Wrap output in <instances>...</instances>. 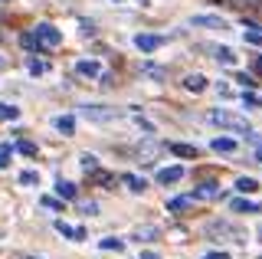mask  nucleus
<instances>
[{
  "instance_id": "obj_1",
  "label": "nucleus",
  "mask_w": 262,
  "mask_h": 259,
  "mask_svg": "<svg viewBox=\"0 0 262 259\" xmlns=\"http://www.w3.org/2000/svg\"><path fill=\"white\" fill-rule=\"evenodd\" d=\"M207 121L216 128H226V132H249V121L243 115H236V112H226V109H210Z\"/></svg>"
},
{
  "instance_id": "obj_2",
  "label": "nucleus",
  "mask_w": 262,
  "mask_h": 259,
  "mask_svg": "<svg viewBox=\"0 0 262 259\" xmlns=\"http://www.w3.org/2000/svg\"><path fill=\"white\" fill-rule=\"evenodd\" d=\"M207 236H216V240H229V243H246V230L239 226H233L229 220H210L207 226Z\"/></svg>"
},
{
  "instance_id": "obj_3",
  "label": "nucleus",
  "mask_w": 262,
  "mask_h": 259,
  "mask_svg": "<svg viewBox=\"0 0 262 259\" xmlns=\"http://www.w3.org/2000/svg\"><path fill=\"white\" fill-rule=\"evenodd\" d=\"M85 121H98V125H105V121H115L118 118V112L108 109V105H82V112H79Z\"/></svg>"
},
{
  "instance_id": "obj_4",
  "label": "nucleus",
  "mask_w": 262,
  "mask_h": 259,
  "mask_svg": "<svg viewBox=\"0 0 262 259\" xmlns=\"http://www.w3.org/2000/svg\"><path fill=\"white\" fill-rule=\"evenodd\" d=\"M190 27H196V30H229V23L223 20V17H213V13H196V17H190Z\"/></svg>"
},
{
  "instance_id": "obj_5",
  "label": "nucleus",
  "mask_w": 262,
  "mask_h": 259,
  "mask_svg": "<svg viewBox=\"0 0 262 259\" xmlns=\"http://www.w3.org/2000/svg\"><path fill=\"white\" fill-rule=\"evenodd\" d=\"M33 30H36L39 36H43V43L49 46V50H53V46H62V33H59V30L53 27V23H36Z\"/></svg>"
},
{
  "instance_id": "obj_6",
  "label": "nucleus",
  "mask_w": 262,
  "mask_h": 259,
  "mask_svg": "<svg viewBox=\"0 0 262 259\" xmlns=\"http://www.w3.org/2000/svg\"><path fill=\"white\" fill-rule=\"evenodd\" d=\"M135 46L141 53H154V50H161L164 46V36H154V33H138L135 36Z\"/></svg>"
},
{
  "instance_id": "obj_7",
  "label": "nucleus",
  "mask_w": 262,
  "mask_h": 259,
  "mask_svg": "<svg viewBox=\"0 0 262 259\" xmlns=\"http://www.w3.org/2000/svg\"><path fill=\"white\" fill-rule=\"evenodd\" d=\"M76 72H79V76H85V79H105V72H102V66H98L95 59H79L76 62Z\"/></svg>"
},
{
  "instance_id": "obj_8",
  "label": "nucleus",
  "mask_w": 262,
  "mask_h": 259,
  "mask_svg": "<svg viewBox=\"0 0 262 259\" xmlns=\"http://www.w3.org/2000/svg\"><path fill=\"white\" fill-rule=\"evenodd\" d=\"M184 167L180 164H170V167H161L158 171V184H177V181H184Z\"/></svg>"
},
{
  "instance_id": "obj_9",
  "label": "nucleus",
  "mask_w": 262,
  "mask_h": 259,
  "mask_svg": "<svg viewBox=\"0 0 262 259\" xmlns=\"http://www.w3.org/2000/svg\"><path fill=\"white\" fill-rule=\"evenodd\" d=\"M210 148L216 151V155H233L239 144H236V138H229V135H216V138L210 141Z\"/></svg>"
},
{
  "instance_id": "obj_10",
  "label": "nucleus",
  "mask_w": 262,
  "mask_h": 259,
  "mask_svg": "<svg viewBox=\"0 0 262 259\" xmlns=\"http://www.w3.org/2000/svg\"><path fill=\"white\" fill-rule=\"evenodd\" d=\"M56 226V233H59V236H69V240H85V230H82V226H72V223H66V220H56L53 223Z\"/></svg>"
},
{
  "instance_id": "obj_11",
  "label": "nucleus",
  "mask_w": 262,
  "mask_h": 259,
  "mask_svg": "<svg viewBox=\"0 0 262 259\" xmlns=\"http://www.w3.org/2000/svg\"><path fill=\"white\" fill-rule=\"evenodd\" d=\"M20 43H23V46H27V50H30V53H43V50H46V43H43V36H39V33H36V30H30V33H23V36H20Z\"/></svg>"
},
{
  "instance_id": "obj_12",
  "label": "nucleus",
  "mask_w": 262,
  "mask_h": 259,
  "mask_svg": "<svg viewBox=\"0 0 262 259\" xmlns=\"http://www.w3.org/2000/svg\"><path fill=\"white\" fill-rule=\"evenodd\" d=\"M56 197H59V200H79L76 184H72V181H62V177H59V181H56Z\"/></svg>"
},
{
  "instance_id": "obj_13",
  "label": "nucleus",
  "mask_w": 262,
  "mask_h": 259,
  "mask_svg": "<svg viewBox=\"0 0 262 259\" xmlns=\"http://www.w3.org/2000/svg\"><path fill=\"white\" fill-rule=\"evenodd\" d=\"M229 210H236V213H262V204H256V200H246V197H236L233 204H229Z\"/></svg>"
},
{
  "instance_id": "obj_14",
  "label": "nucleus",
  "mask_w": 262,
  "mask_h": 259,
  "mask_svg": "<svg viewBox=\"0 0 262 259\" xmlns=\"http://www.w3.org/2000/svg\"><path fill=\"white\" fill-rule=\"evenodd\" d=\"M118 181L125 184V187H128L131 193H141V190L147 187V181H144V177H138V174H131V171H125V174L118 177Z\"/></svg>"
},
{
  "instance_id": "obj_15",
  "label": "nucleus",
  "mask_w": 262,
  "mask_h": 259,
  "mask_svg": "<svg viewBox=\"0 0 262 259\" xmlns=\"http://www.w3.org/2000/svg\"><path fill=\"white\" fill-rule=\"evenodd\" d=\"M220 193H223V187H220V184H200V187L193 190V197H196V200H216Z\"/></svg>"
},
{
  "instance_id": "obj_16",
  "label": "nucleus",
  "mask_w": 262,
  "mask_h": 259,
  "mask_svg": "<svg viewBox=\"0 0 262 259\" xmlns=\"http://www.w3.org/2000/svg\"><path fill=\"white\" fill-rule=\"evenodd\" d=\"M53 128L59 135H76V118H72V115H56L53 118Z\"/></svg>"
},
{
  "instance_id": "obj_17",
  "label": "nucleus",
  "mask_w": 262,
  "mask_h": 259,
  "mask_svg": "<svg viewBox=\"0 0 262 259\" xmlns=\"http://www.w3.org/2000/svg\"><path fill=\"white\" fill-rule=\"evenodd\" d=\"M184 89H187V92H203V89H207V76H200V72L184 76Z\"/></svg>"
},
{
  "instance_id": "obj_18",
  "label": "nucleus",
  "mask_w": 262,
  "mask_h": 259,
  "mask_svg": "<svg viewBox=\"0 0 262 259\" xmlns=\"http://www.w3.org/2000/svg\"><path fill=\"white\" fill-rule=\"evenodd\" d=\"M98 249H105V253H125V240L105 236V240H98Z\"/></svg>"
},
{
  "instance_id": "obj_19",
  "label": "nucleus",
  "mask_w": 262,
  "mask_h": 259,
  "mask_svg": "<svg viewBox=\"0 0 262 259\" xmlns=\"http://www.w3.org/2000/svg\"><path fill=\"white\" fill-rule=\"evenodd\" d=\"M193 193H190V197H174V200H167V213H180V210H190L193 207Z\"/></svg>"
},
{
  "instance_id": "obj_20",
  "label": "nucleus",
  "mask_w": 262,
  "mask_h": 259,
  "mask_svg": "<svg viewBox=\"0 0 262 259\" xmlns=\"http://www.w3.org/2000/svg\"><path fill=\"white\" fill-rule=\"evenodd\" d=\"M170 155H177V158H196L200 151H196L193 144H180V141H174V144H170Z\"/></svg>"
},
{
  "instance_id": "obj_21",
  "label": "nucleus",
  "mask_w": 262,
  "mask_h": 259,
  "mask_svg": "<svg viewBox=\"0 0 262 259\" xmlns=\"http://www.w3.org/2000/svg\"><path fill=\"white\" fill-rule=\"evenodd\" d=\"M236 190H239L243 197H246V193H256L259 190V181H256V177H239V181H236Z\"/></svg>"
},
{
  "instance_id": "obj_22",
  "label": "nucleus",
  "mask_w": 262,
  "mask_h": 259,
  "mask_svg": "<svg viewBox=\"0 0 262 259\" xmlns=\"http://www.w3.org/2000/svg\"><path fill=\"white\" fill-rule=\"evenodd\" d=\"M20 118V109L13 102H0V121H16Z\"/></svg>"
},
{
  "instance_id": "obj_23",
  "label": "nucleus",
  "mask_w": 262,
  "mask_h": 259,
  "mask_svg": "<svg viewBox=\"0 0 262 259\" xmlns=\"http://www.w3.org/2000/svg\"><path fill=\"white\" fill-rule=\"evenodd\" d=\"M213 56H216L223 66H233V62H236V53L229 50V46H216V50H213Z\"/></svg>"
},
{
  "instance_id": "obj_24",
  "label": "nucleus",
  "mask_w": 262,
  "mask_h": 259,
  "mask_svg": "<svg viewBox=\"0 0 262 259\" xmlns=\"http://www.w3.org/2000/svg\"><path fill=\"white\" fill-rule=\"evenodd\" d=\"M46 69H49V66H46L43 59H33V56H27V72H30V76H43Z\"/></svg>"
},
{
  "instance_id": "obj_25",
  "label": "nucleus",
  "mask_w": 262,
  "mask_h": 259,
  "mask_svg": "<svg viewBox=\"0 0 262 259\" xmlns=\"http://www.w3.org/2000/svg\"><path fill=\"white\" fill-rule=\"evenodd\" d=\"M13 148H16V151H20V155H27V158H36V155H39V148H36V144H33V141H23V138H20V141H16V144H13Z\"/></svg>"
},
{
  "instance_id": "obj_26",
  "label": "nucleus",
  "mask_w": 262,
  "mask_h": 259,
  "mask_svg": "<svg viewBox=\"0 0 262 259\" xmlns=\"http://www.w3.org/2000/svg\"><path fill=\"white\" fill-rule=\"evenodd\" d=\"M79 164H82V171H85V174H95V171H98V158H95V155H82Z\"/></svg>"
},
{
  "instance_id": "obj_27",
  "label": "nucleus",
  "mask_w": 262,
  "mask_h": 259,
  "mask_svg": "<svg viewBox=\"0 0 262 259\" xmlns=\"http://www.w3.org/2000/svg\"><path fill=\"white\" fill-rule=\"evenodd\" d=\"M20 184H27V187H39V171H20V177H16Z\"/></svg>"
},
{
  "instance_id": "obj_28",
  "label": "nucleus",
  "mask_w": 262,
  "mask_h": 259,
  "mask_svg": "<svg viewBox=\"0 0 262 259\" xmlns=\"http://www.w3.org/2000/svg\"><path fill=\"white\" fill-rule=\"evenodd\" d=\"M243 39H246L249 46H259V50H262V33H259V30L246 27V30H243Z\"/></svg>"
},
{
  "instance_id": "obj_29",
  "label": "nucleus",
  "mask_w": 262,
  "mask_h": 259,
  "mask_svg": "<svg viewBox=\"0 0 262 259\" xmlns=\"http://www.w3.org/2000/svg\"><path fill=\"white\" fill-rule=\"evenodd\" d=\"M13 151H16V148H10V144H0V171H4V167H10Z\"/></svg>"
},
{
  "instance_id": "obj_30",
  "label": "nucleus",
  "mask_w": 262,
  "mask_h": 259,
  "mask_svg": "<svg viewBox=\"0 0 262 259\" xmlns=\"http://www.w3.org/2000/svg\"><path fill=\"white\" fill-rule=\"evenodd\" d=\"M243 102L252 105V109H262V95H256L252 89H246V92H243Z\"/></svg>"
},
{
  "instance_id": "obj_31",
  "label": "nucleus",
  "mask_w": 262,
  "mask_h": 259,
  "mask_svg": "<svg viewBox=\"0 0 262 259\" xmlns=\"http://www.w3.org/2000/svg\"><path fill=\"white\" fill-rule=\"evenodd\" d=\"M76 204H79V210H82L85 217H95V213H98V204H95V200H76Z\"/></svg>"
},
{
  "instance_id": "obj_32",
  "label": "nucleus",
  "mask_w": 262,
  "mask_h": 259,
  "mask_svg": "<svg viewBox=\"0 0 262 259\" xmlns=\"http://www.w3.org/2000/svg\"><path fill=\"white\" fill-rule=\"evenodd\" d=\"M236 82H239L243 89H256V79H252L249 72H236Z\"/></svg>"
},
{
  "instance_id": "obj_33",
  "label": "nucleus",
  "mask_w": 262,
  "mask_h": 259,
  "mask_svg": "<svg viewBox=\"0 0 262 259\" xmlns=\"http://www.w3.org/2000/svg\"><path fill=\"white\" fill-rule=\"evenodd\" d=\"M39 204H43L46 210H62V200H56V197H43Z\"/></svg>"
},
{
  "instance_id": "obj_34",
  "label": "nucleus",
  "mask_w": 262,
  "mask_h": 259,
  "mask_svg": "<svg viewBox=\"0 0 262 259\" xmlns=\"http://www.w3.org/2000/svg\"><path fill=\"white\" fill-rule=\"evenodd\" d=\"M92 177H95L98 184H115V177H112V174H105V171H95Z\"/></svg>"
},
{
  "instance_id": "obj_35",
  "label": "nucleus",
  "mask_w": 262,
  "mask_h": 259,
  "mask_svg": "<svg viewBox=\"0 0 262 259\" xmlns=\"http://www.w3.org/2000/svg\"><path fill=\"white\" fill-rule=\"evenodd\" d=\"M138 259H161V256H158V253H151V249H144V253L138 256Z\"/></svg>"
},
{
  "instance_id": "obj_36",
  "label": "nucleus",
  "mask_w": 262,
  "mask_h": 259,
  "mask_svg": "<svg viewBox=\"0 0 262 259\" xmlns=\"http://www.w3.org/2000/svg\"><path fill=\"white\" fill-rule=\"evenodd\" d=\"M236 7H252V4H259V0H233Z\"/></svg>"
},
{
  "instance_id": "obj_37",
  "label": "nucleus",
  "mask_w": 262,
  "mask_h": 259,
  "mask_svg": "<svg viewBox=\"0 0 262 259\" xmlns=\"http://www.w3.org/2000/svg\"><path fill=\"white\" fill-rule=\"evenodd\" d=\"M256 72H262V56H259V59H256Z\"/></svg>"
},
{
  "instance_id": "obj_38",
  "label": "nucleus",
  "mask_w": 262,
  "mask_h": 259,
  "mask_svg": "<svg viewBox=\"0 0 262 259\" xmlns=\"http://www.w3.org/2000/svg\"><path fill=\"white\" fill-rule=\"evenodd\" d=\"M256 161H259V164H262V151H256Z\"/></svg>"
},
{
  "instance_id": "obj_39",
  "label": "nucleus",
  "mask_w": 262,
  "mask_h": 259,
  "mask_svg": "<svg viewBox=\"0 0 262 259\" xmlns=\"http://www.w3.org/2000/svg\"><path fill=\"white\" fill-rule=\"evenodd\" d=\"M259 236H262V223H259Z\"/></svg>"
},
{
  "instance_id": "obj_40",
  "label": "nucleus",
  "mask_w": 262,
  "mask_h": 259,
  "mask_svg": "<svg viewBox=\"0 0 262 259\" xmlns=\"http://www.w3.org/2000/svg\"><path fill=\"white\" fill-rule=\"evenodd\" d=\"M4 4H13V0H4Z\"/></svg>"
},
{
  "instance_id": "obj_41",
  "label": "nucleus",
  "mask_w": 262,
  "mask_h": 259,
  "mask_svg": "<svg viewBox=\"0 0 262 259\" xmlns=\"http://www.w3.org/2000/svg\"><path fill=\"white\" fill-rule=\"evenodd\" d=\"M0 66H4V59H0Z\"/></svg>"
},
{
  "instance_id": "obj_42",
  "label": "nucleus",
  "mask_w": 262,
  "mask_h": 259,
  "mask_svg": "<svg viewBox=\"0 0 262 259\" xmlns=\"http://www.w3.org/2000/svg\"><path fill=\"white\" fill-rule=\"evenodd\" d=\"M118 4H121V0H118Z\"/></svg>"
}]
</instances>
